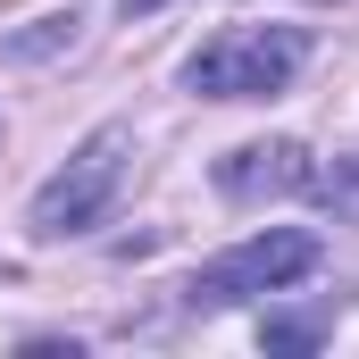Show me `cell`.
<instances>
[{
  "mask_svg": "<svg viewBox=\"0 0 359 359\" xmlns=\"http://www.w3.org/2000/svg\"><path fill=\"white\" fill-rule=\"evenodd\" d=\"M126 8H151V0H126Z\"/></svg>",
  "mask_w": 359,
  "mask_h": 359,
  "instance_id": "ba28073f",
  "label": "cell"
},
{
  "mask_svg": "<svg viewBox=\"0 0 359 359\" xmlns=\"http://www.w3.org/2000/svg\"><path fill=\"white\" fill-rule=\"evenodd\" d=\"M301 59H309L301 25H226L217 42H201L184 59V84L201 100H268L301 76Z\"/></svg>",
  "mask_w": 359,
  "mask_h": 359,
  "instance_id": "7a4b0ae2",
  "label": "cell"
},
{
  "mask_svg": "<svg viewBox=\"0 0 359 359\" xmlns=\"http://www.w3.org/2000/svg\"><path fill=\"white\" fill-rule=\"evenodd\" d=\"M67 42H76V8H50V17H34V34H8L0 59H50V50H67Z\"/></svg>",
  "mask_w": 359,
  "mask_h": 359,
  "instance_id": "5b68a950",
  "label": "cell"
},
{
  "mask_svg": "<svg viewBox=\"0 0 359 359\" xmlns=\"http://www.w3.org/2000/svg\"><path fill=\"white\" fill-rule=\"evenodd\" d=\"M126 176H134V134H126V126H100V134H84V142H76V159H67L59 176L34 192L25 226H34L42 243H76V234H92V226L117 209Z\"/></svg>",
  "mask_w": 359,
  "mask_h": 359,
  "instance_id": "6da1fadb",
  "label": "cell"
},
{
  "mask_svg": "<svg viewBox=\"0 0 359 359\" xmlns=\"http://www.w3.org/2000/svg\"><path fill=\"white\" fill-rule=\"evenodd\" d=\"M309 268H318V234H309V226H268V234L217 251L209 268L184 284V301H192V309H234V301H259V292L301 284Z\"/></svg>",
  "mask_w": 359,
  "mask_h": 359,
  "instance_id": "3957f363",
  "label": "cell"
},
{
  "mask_svg": "<svg viewBox=\"0 0 359 359\" xmlns=\"http://www.w3.org/2000/svg\"><path fill=\"white\" fill-rule=\"evenodd\" d=\"M217 192H226V201H284V192H309V151H301L292 134L243 142V151L217 159Z\"/></svg>",
  "mask_w": 359,
  "mask_h": 359,
  "instance_id": "277c9868",
  "label": "cell"
},
{
  "mask_svg": "<svg viewBox=\"0 0 359 359\" xmlns=\"http://www.w3.org/2000/svg\"><path fill=\"white\" fill-rule=\"evenodd\" d=\"M309 192L334 209V217H351L359 226V159H334V168H309Z\"/></svg>",
  "mask_w": 359,
  "mask_h": 359,
  "instance_id": "8992f818",
  "label": "cell"
},
{
  "mask_svg": "<svg viewBox=\"0 0 359 359\" xmlns=\"http://www.w3.org/2000/svg\"><path fill=\"white\" fill-rule=\"evenodd\" d=\"M318 334H326V318H276V326H268V343H276V351H309Z\"/></svg>",
  "mask_w": 359,
  "mask_h": 359,
  "instance_id": "52a82bcc",
  "label": "cell"
}]
</instances>
